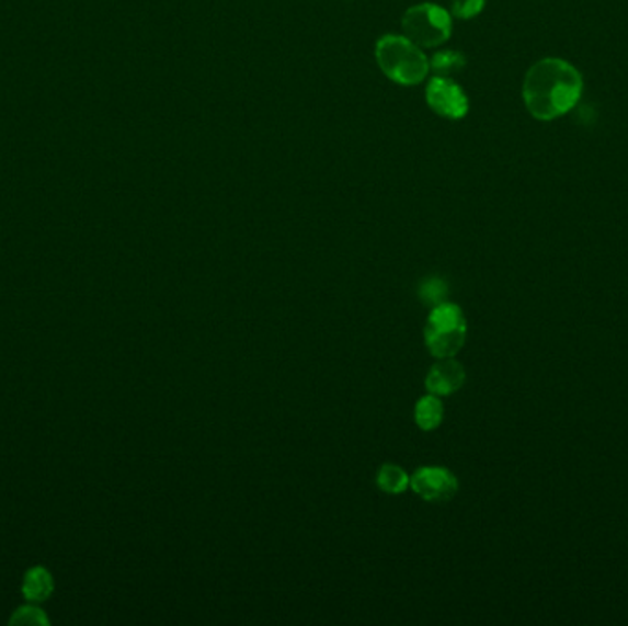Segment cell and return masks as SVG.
Instances as JSON below:
<instances>
[{
  "label": "cell",
  "instance_id": "obj_6",
  "mask_svg": "<svg viewBox=\"0 0 628 626\" xmlns=\"http://www.w3.org/2000/svg\"><path fill=\"white\" fill-rule=\"evenodd\" d=\"M410 487L419 498L426 502H448L456 497L458 478L443 467H421L410 478Z\"/></svg>",
  "mask_w": 628,
  "mask_h": 626
},
{
  "label": "cell",
  "instance_id": "obj_13",
  "mask_svg": "<svg viewBox=\"0 0 628 626\" xmlns=\"http://www.w3.org/2000/svg\"><path fill=\"white\" fill-rule=\"evenodd\" d=\"M483 8H486V0H453L454 18L464 19V21L478 18L483 12Z\"/></svg>",
  "mask_w": 628,
  "mask_h": 626
},
{
  "label": "cell",
  "instance_id": "obj_14",
  "mask_svg": "<svg viewBox=\"0 0 628 626\" xmlns=\"http://www.w3.org/2000/svg\"><path fill=\"white\" fill-rule=\"evenodd\" d=\"M447 294V285L445 283L439 282V280H431V282H426L423 287H421V298L429 301V304H442L443 296Z\"/></svg>",
  "mask_w": 628,
  "mask_h": 626
},
{
  "label": "cell",
  "instance_id": "obj_11",
  "mask_svg": "<svg viewBox=\"0 0 628 626\" xmlns=\"http://www.w3.org/2000/svg\"><path fill=\"white\" fill-rule=\"evenodd\" d=\"M465 56L459 52L447 50L439 52L436 56L432 57V68L436 70L437 76H445L448 73L458 72L465 67Z\"/></svg>",
  "mask_w": 628,
  "mask_h": 626
},
{
  "label": "cell",
  "instance_id": "obj_10",
  "mask_svg": "<svg viewBox=\"0 0 628 626\" xmlns=\"http://www.w3.org/2000/svg\"><path fill=\"white\" fill-rule=\"evenodd\" d=\"M377 486L386 494H402L410 487V476L401 467L386 463L377 473Z\"/></svg>",
  "mask_w": 628,
  "mask_h": 626
},
{
  "label": "cell",
  "instance_id": "obj_8",
  "mask_svg": "<svg viewBox=\"0 0 628 626\" xmlns=\"http://www.w3.org/2000/svg\"><path fill=\"white\" fill-rule=\"evenodd\" d=\"M21 590H23L24 599L28 603L39 604L50 599L52 593L56 590V584H54V577H52L50 571L43 566H35L24 573Z\"/></svg>",
  "mask_w": 628,
  "mask_h": 626
},
{
  "label": "cell",
  "instance_id": "obj_9",
  "mask_svg": "<svg viewBox=\"0 0 628 626\" xmlns=\"http://www.w3.org/2000/svg\"><path fill=\"white\" fill-rule=\"evenodd\" d=\"M443 405L437 396H426L423 399H419L418 405H415V412H413V419H415V424L419 429L425 430V432H431V430H436L443 421Z\"/></svg>",
  "mask_w": 628,
  "mask_h": 626
},
{
  "label": "cell",
  "instance_id": "obj_5",
  "mask_svg": "<svg viewBox=\"0 0 628 626\" xmlns=\"http://www.w3.org/2000/svg\"><path fill=\"white\" fill-rule=\"evenodd\" d=\"M426 102L443 118L461 119L469 113V98L464 89L445 76L432 78L426 89Z\"/></svg>",
  "mask_w": 628,
  "mask_h": 626
},
{
  "label": "cell",
  "instance_id": "obj_3",
  "mask_svg": "<svg viewBox=\"0 0 628 626\" xmlns=\"http://www.w3.org/2000/svg\"><path fill=\"white\" fill-rule=\"evenodd\" d=\"M467 339V320L456 304L434 305L425 328L426 348L436 358L458 355Z\"/></svg>",
  "mask_w": 628,
  "mask_h": 626
},
{
  "label": "cell",
  "instance_id": "obj_1",
  "mask_svg": "<svg viewBox=\"0 0 628 626\" xmlns=\"http://www.w3.org/2000/svg\"><path fill=\"white\" fill-rule=\"evenodd\" d=\"M583 89V76L572 62L544 57L527 70L522 98L533 118L553 122L575 109Z\"/></svg>",
  "mask_w": 628,
  "mask_h": 626
},
{
  "label": "cell",
  "instance_id": "obj_2",
  "mask_svg": "<svg viewBox=\"0 0 628 626\" xmlns=\"http://www.w3.org/2000/svg\"><path fill=\"white\" fill-rule=\"evenodd\" d=\"M375 57L380 70L401 86H418L431 68L425 54L404 35H382L375 46Z\"/></svg>",
  "mask_w": 628,
  "mask_h": 626
},
{
  "label": "cell",
  "instance_id": "obj_4",
  "mask_svg": "<svg viewBox=\"0 0 628 626\" xmlns=\"http://www.w3.org/2000/svg\"><path fill=\"white\" fill-rule=\"evenodd\" d=\"M402 35L419 48H434L448 41L453 32V18L437 4H419L402 15Z\"/></svg>",
  "mask_w": 628,
  "mask_h": 626
},
{
  "label": "cell",
  "instance_id": "obj_7",
  "mask_svg": "<svg viewBox=\"0 0 628 626\" xmlns=\"http://www.w3.org/2000/svg\"><path fill=\"white\" fill-rule=\"evenodd\" d=\"M465 367L458 361L439 358L426 375L425 386L432 396L445 397L456 394L465 384Z\"/></svg>",
  "mask_w": 628,
  "mask_h": 626
},
{
  "label": "cell",
  "instance_id": "obj_12",
  "mask_svg": "<svg viewBox=\"0 0 628 626\" xmlns=\"http://www.w3.org/2000/svg\"><path fill=\"white\" fill-rule=\"evenodd\" d=\"M10 623H12V625H48L50 621H48L43 610L37 608L34 604H26V606H21V608L12 615Z\"/></svg>",
  "mask_w": 628,
  "mask_h": 626
}]
</instances>
